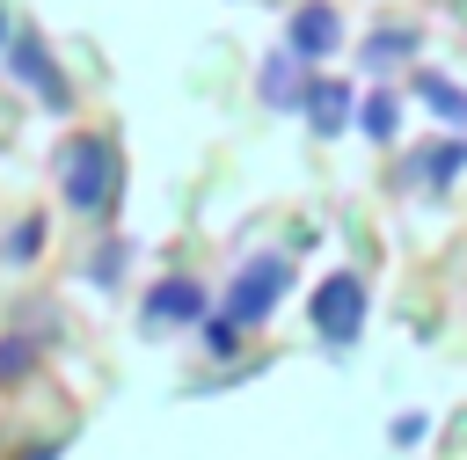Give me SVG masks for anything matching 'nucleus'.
<instances>
[{
  "label": "nucleus",
  "instance_id": "obj_1",
  "mask_svg": "<svg viewBox=\"0 0 467 460\" xmlns=\"http://www.w3.org/2000/svg\"><path fill=\"white\" fill-rule=\"evenodd\" d=\"M58 190H66V204L73 212H102L109 197H117V153H109V139H66V153H58Z\"/></svg>",
  "mask_w": 467,
  "mask_h": 460
},
{
  "label": "nucleus",
  "instance_id": "obj_2",
  "mask_svg": "<svg viewBox=\"0 0 467 460\" xmlns=\"http://www.w3.org/2000/svg\"><path fill=\"white\" fill-rule=\"evenodd\" d=\"M292 285V263L285 256H255V263H241V277H234V292H226V314L248 329V321H263L270 307H277V292Z\"/></svg>",
  "mask_w": 467,
  "mask_h": 460
},
{
  "label": "nucleus",
  "instance_id": "obj_3",
  "mask_svg": "<svg viewBox=\"0 0 467 460\" xmlns=\"http://www.w3.org/2000/svg\"><path fill=\"white\" fill-rule=\"evenodd\" d=\"M358 321H365V285H358V277H328L321 299H314V329H321L328 343H350Z\"/></svg>",
  "mask_w": 467,
  "mask_h": 460
},
{
  "label": "nucleus",
  "instance_id": "obj_4",
  "mask_svg": "<svg viewBox=\"0 0 467 460\" xmlns=\"http://www.w3.org/2000/svg\"><path fill=\"white\" fill-rule=\"evenodd\" d=\"M15 80H22V88H36L51 110H66V102H73V88L51 73V51H44L36 37H15Z\"/></svg>",
  "mask_w": 467,
  "mask_h": 460
},
{
  "label": "nucleus",
  "instance_id": "obj_5",
  "mask_svg": "<svg viewBox=\"0 0 467 460\" xmlns=\"http://www.w3.org/2000/svg\"><path fill=\"white\" fill-rule=\"evenodd\" d=\"M146 321H153V329H168V321H204V285L161 277V285L146 292Z\"/></svg>",
  "mask_w": 467,
  "mask_h": 460
},
{
  "label": "nucleus",
  "instance_id": "obj_6",
  "mask_svg": "<svg viewBox=\"0 0 467 460\" xmlns=\"http://www.w3.org/2000/svg\"><path fill=\"white\" fill-rule=\"evenodd\" d=\"M336 37H343L336 7H321V0H314V7H299V15H292V51H299V58H321Z\"/></svg>",
  "mask_w": 467,
  "mask_h": 460
},
{
  "label": "nucleus",
  "instance_id": "obj_7",
  "mask_svg": "<svg viewBox=\"0 0 467 460\" xmlns=\"http://www.w3.org/2000/svg\"><path fill=\"white\" fill-rule=\"evenodd\" d=\"M306 110H314V131H343V110H350V88H343V80H321V88L306 95Z\"/></svg>",
  "mask_w": 467,
  "mask_h": 460
},
{
  "label": "nucleus",
  "instance_id": "obj_8",
  "mask_svg": "<svg viewBox=\"0 0 467 460\" xmlns=\"http://www.w3.org/2000/svg\"><path fill=\"white\" fill-rule=\"evenodd\" d=\"M263 95H270V102H299V51H292V58H270Z\"/></svg>",
  "mask_w": 467,
  "mask_h": 460
},
{
  "label": "nucleus",
  "instance_id": "obj_9",
  "mask_svg": "<svg viewBox=\"0 0 467 460\" xmlns=\"http://www.w3.org/2000/svg\"><path fill=\"white\" fill-rule=\"evenodd\" d=\"M29 365H36V343H29V336H7V343H0V387H15Z\"/></svg>",
  "mask_w": 467,
  "mask_h": 460
},
{
  "label": "nucleus",
  "instance_id": "obj_10",
  "mask_svg": "<svg viewBox=\"0 0 467 460\" xmlns=\"http://www.w3.org/2000/svg\"><path fill=\"white\" fill-rule=\"evenodd\" d=\"M416 88H423V102H438V110H445V117H452V124H467V95H460V88H445V80H438V73H423V80H416Z\"/></svg>",
  "mask_w": 467,
  "mask_h": 460
},
{
  "label": "nucleus",
  "instance_id": "obj_11",
  "mask_svg": "<svg viewBox=\"0 0 467 460\" xmlns=\"http://www.w3.org/2000/svg\"><path fill=\"white\" fill-rule=\"evenodd\" d=\"M36 248H44V219H22V226L7 234V263H29Z\"/></svg>",
  "mask_w": 467,
  "mask_h": 460
},
{
  "label": "nucleus",
  "instance_id": "obj_12",
  "mask_svg": "<svg viewBox=\"0 0 467 460\" xmlns=\"http://www.w3.org/2000/svg\"><path fill=\"white\" fill-rule=\"evenodd\" d=\"M365 131H372V139H387V131H394V102H387V95L365 110Z\"/></svg>",
  "mask_w": 467,
  "mask_h": 460
},
{
  "label": "nucleus",
  "instance_id": "obj_13",
  "mask_svg": "<svg viewBox=\"0 0 467 460\" xmlns=\"http://www.w3.org/2000/svg\"><path fill=\"white\" fill-rule=\"evenodd\" d=\"M0 44H7V22H0Z\"/></svg>",
  "mask_w": 467,
  "mask_h": 460
}]
</instances>
